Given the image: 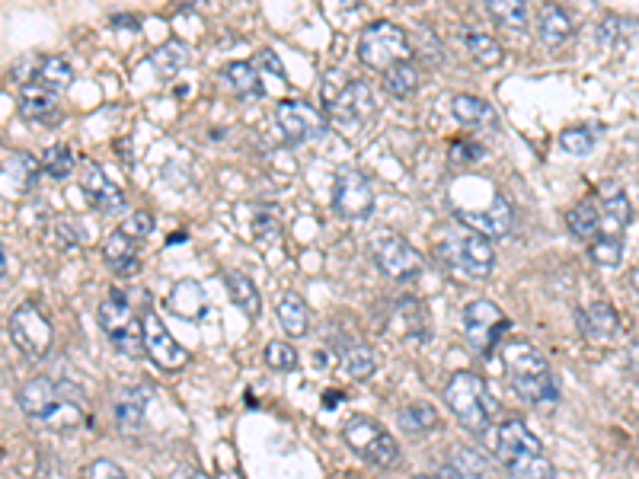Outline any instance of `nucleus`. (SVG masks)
<instances>
[{
  "label": "nucleus",
  "mask_w": 639,
  "mask_h": 479,
  "mask_svg": "<svg viewBox=\"0 0 639 479\" xmlns=\"http://www.w3.org/2000/svg\"><path fill=\"white\" fill-rule=\"evenodd\" d=\"M371 256L378 262V269L387 278H397V282H409L422 272V256L409 240L390 234V230H381L378 237L371 240Z\"/></svg>",
  "instance_id": "10"
},
{
  "label": "nucleus",
  "mask_w": 639,
  "mask_h": 479,
  "mask_svg": "<svg viewBox=\"0 0 639 479\" xmlns=\"http://www.w3.org/2000/svg\"><path fill=\"white\" fill-rule=\"evenodd\" d=\"M451 154H454V160H480L483 147H480V144H464V141H454V144H451Z\"/></svg>",
  "instance_id": "50"
},
{
  "label": "nucleus",
  "mask_w": 639,
  "mask_h": 479,
  "mask_svg": "<svg viewBox=\"0 0 639 479\" xmlns=\"http://www.w3.org/2000/svg\"><path fill=\"white\" fill-rule=\"evenodd\" d=\"M275 122L291 144H307L326 135L323 112L317 106L304 103V99H282V103L275 106Z\"/></svg>",
  "instance_id": "12"
},
{
  "label": "nucleus",
  "mask_w": 639,
  "mask_h": 479,
  "mask_svg": "<svg viewBox=\"0 0 639 479\" xmlns=\"http://www.w3.org/2000/svg\"><path fill=\"white\" fill-rule=\"evenodd\" d=\"M103 259H106V266L128 278V275H135L141 269V256H138V240H131L125 237L122 230H112V234L103 240Z\"/></svg>",
  "instance_id": "24"
},
{
  "label": "nucleus",
  "mask_w": 639,
  "mask_h": 479,
  "mask_svg": "<svg viewBox=\"0 0 639 479\" xmlns=\"http://www.w3.org/2000/svg\"><path fill=\"white\" fill-rule=\"evenodd\" d=\"M467 52H470L473 61L480 64V68H493V64L502 61V45L493 36H486V32H470V36H467Z\"/></svg>",
  "instance_id": "40"
},
{
  "label": "nucleus",
  "mask_w": 639,
  "mask_h": 479,
  "mask_svg": "<svg viewBox=\"0 0 639 479\" xmlns=\"http://www.w3.org/2000/svg\"><path fill=\"white\" fill-rule=\"evenodd\" d=\"M451 112L457 122L473 125V128H483V131H496L499 128V115L496 109L486 103L480 96H470V93H457L451 99Z\"/></svg>",
  "instance_id": "26"
},
{
  "label": "nucleus",
  "mask_w": 639,
  "mask_h": 479,
  "mask_svg": "<svg viewBox=\"0 0 639 479\" xmlns=\"http://www.w3.org/2000/svg\"><path fill=\"white\" fill-rule=\"evenodd\" d=\"M627 371H630V377L639 384V336L630 342V349H627Z\"/></svg>",
  "instance_id": "52"
},
{
  "label": "nucleus",
  "mask_w": 639,
  "mask_h": 479,
  "mask_svg": "<svg viewBox=\"0 0 639 479\" xmlns=\"http://www.w3.org/2000/svg\"><path fill=\"white\" fill-rule=\"evenodd\" d=\"M39 167L42 163L26 154V151H4V160H0V179H4V195L7 198H20L26 192H32L39 179Z\"/></svg>",
  "instance_id": "16"
},
{
  "label": "nucleus",
  "mask_w": 639,
  "mask_h": 479,
  "mask_svg": "<svg viewBox=\"0 0 639 479\" xmlns=\"http://www.w3.org/2000/svg\"><path fill=\"white\" fill-rule=\"evenodd\" d=\"M588 256H592L595 266L604 269H614L620 266V259H624V240H608V237H598L588 243Z\"/></svg>",
  "instance_id": "41"
},
{
  "label": "nucleus",
  "mask_w": 639,
  "mask_h": 479,
  "mask_svg": "<svg viewBox=\"0 0 639 479\" xmlns=\"http://www.w3.org/2000/svg\"><path fill=\"white\" fill-rule=\"evenodd\" d=\"M342 438H346V444L358 457L371 460L374 467H397L400 448L381 422H374L368 416H355L342 428Z\"/></svg>",
  "instance_id": "8"
},
{
  "label": "nucleus",
  "mask_w": 639,
  "mask_h": 479,
  "mask_svg": "<svg viewBox=\"0 0 639 479\" xmlns=\"http://www.w3.org/2000/svg\"><path fill=\"white\" fill-rule=\"evenodd\" d=\"M384 87H387L390 96H397V99L413 96L416 87H419V71H416V64L400 61V64H393V68H387V71H384Z\"/></svg>",
  "instance_id": "37"
},
{
  "label": "nucleus",
  "mask_w": 639,
  "mask_h": 479,
  "mask_svg": "<svg viewBox=\"0 0 639 479\" xmlns=\"http://www.w3.org/2000/svg\"><path fill=\"white\" fill-rule=\"evenodd\" d=\"M333 208H336V214H342V218H349V221L371 218V211H374L371 179L358 170L339 173L336 186H333Z\"/></svg>",
  "instance_id": "14"
},
{
  "label": "nucleus",
  "mask_w": 639,
  "mask_h": 479,
  "mask_svg": "<svg viewBox=\"0 0 639 479\" xmlns=\"http://www.w3.org/2000/svg\"><path fill=\"white\" fill-rule=\"evenodd\" d=\"M560 147L572 157H588V154H592V147H595V131L585 128V125L566 128L560 135Z\"/></svg>",
  "instance_id": "42"
},
{
  "label": "nucleus",
  "mask_w": 639,
  "mask_h": 479,
  "mask_svg": "<svg viewBox=\"0 0 639 479\" xmlns=\"http://www.w3.org/2000/svg\"><path fill=\"white\" fill-rule=\"evenodd\" d=\"M141 326H144V349H147V355H151V361L157 368L183 371L192 361L189 349H183V345L170 336V329L163 326V320L157 317V310H144Z\"/></svg>",
  "instance_id": "13"
},
{
  "label": "nucleus",
  "mask_w": 639,
  "mask_h": 479,
  "mask_svg": "<svg viewBox=\"0 0 639 479\" xmlns=\"http://www.w3.org/2000/svg\"><path fill=\"white\" fill-rule=\"evenodd\" d=\"M342 371H346V377H352V381H365V377H371L374 371H378V352L371 349V345H349L346 352H342Z\"/></svg>",
  "instance_id": "34"
},
{
  "label": "nucleus",
  "mask_w": 639,
  "mask_h": 479,
  "mask_svg": "<svg viewBox=\"0 0 639 479\" xmlns=\"http://www.w3.org/2000/svg\"><path fill=\"white\" fill-rule=\"evenodd\" d=\"M151 400H154L151 384H135V387H125V390L116 393L112 406H116V422H119L122 432H128V435L141 432L144 412H147V406H151Z\"/></svg>",
  "instance_id": "20"
},
{
  "label": "nucleus",
  "mask_w": 639,
  "mask_h": 479,
  "mask_svg": "<svg viewBox=\"0 0 639 479\" xmlns=\"http://www.w3.org/2000/svg\"><path fill=\"white\" fill-rule=\"evenodd\" d=\"M502 361H505V371H509L515 393L524 403L540 406V403L556 400V384H553L547 358L540 355L531 342L509 339L502 345Z\"/></svg>",
  "instance_id": "2"
},
{
  "label": "nucleus",
  "mask_w": 639,
  "mask_h": 479,
  "mask_svg": "<svg viewBox=\"0 0 639 479\" xmlns=\"http://www.w3.org/2000/svg\"><path fill=\"white\" fill-rule=\"evenodd\" d=\"M403 425H406V428H435V425H438V416H435L432 406L416 403V406H409V409L403 412Z\"/></svg>",
  "instance_id": "47"
},
{
  "label": "nucleus",
  "mask_w": 639,
  "mask_h": 479,
  "mask_svg": "<svg viewBox=\"0 0 639 479\" xmlns=\"http://www.w3.org/2000/svg\"><path fill=\"white\" fill-rule=\"evenodd\" d=\"M227 294H231V301L247 313L250 320H256L259 313H262V297H259V288L253 285V278L250 275H243V272H227Z\"/></svg>",
  "instance_id": "30"
},
{
  "label": "nucleus",
  "mask_w": 639,
  "mask_h": 479,
  "mask_svg": "<svg viewBox=\"0 0 639 479\" xmlns=\"http://www.w3.org/2000/svg\"><path fill=\"white\" fill-rule=\"evenodd\" d=\"M435 256L441 259L454 278L461 282H473V278H486L496 266V250L493 240L477 234V230H454V234H445L435 243Z\"/></svg>",
  "instance_id": "3"
},
{
  "label": "nucleus",
  "mask_w": 639,
  "mask_h": 479,
  "mask_svg": "<svg viewBox=\"0 0 639 479\" xmlns=\"http://www.w3.org/2000/svg\"><path fill=\"white\" fill-rule=\"evenodd\" d=\"M84 479H128V473L119 464H112V460L96 457V460H90V467L84 470Z\"/></svg>",
  "instance_id": "48"
},
{
  "label": "nucleus",
  "mask_w": 639,
  "mask_h": 479,
  "mask_svg": "<svg viewBox=\"0 0 639 479\" xmlns=\"http://www.w3.org/2000/svg\"><path fill=\"white\" fill-rule=\"evenodd\" d=\"M189 64V48L186 42H179V39H170L167 45H160L157 52L151 55V68L157 71L160 80H173L179 71H183Z\"/></svg>",
  "instance_id": "31"
},
{
  "label": "nucleus",
  "mask_w": 639,
  "mask_h": 479,
  "mask_svg": "<svg viewBox=\"0 0 639 479\" xmlns=\"http://www.w3.org/2000/svg\"><path fill=\"white\" fill-rule=\"evenodd\" d=\"M167 310L179 320H202L208 313V294L195 278H183L167 294Z\"/></svg>",
  "instance_id": "22"
},
{
  "label": "nucleus",
  "mask_w": 639,
  "mask_h": 479,
  "mask_svg": "<svg viewBox=\"0 0 639 479\" xmlns=\"http://www.w3.org/2000/svg\"><path fill=\"white\" fill-rule=\"evenodd\" d=\"M461 323H464V336L470 342L473 352L489 355L499 345L502 333L509 329V317L499 310V304L486 301V297H477V301H470L461 313Z\"/></svg>",
  "instance_id": "9"
},
{
  "label": "nucleus",
  "mask_w": 639,
  "mask_h": 479,
  "mask_svg": "<svg viewBox=\"0 0 639 479\" xmlns=\"http://www.w3.org/2000/svg\"><path fill=\"white\" fill-rule=\"evenodd\" d=\"M96 317H100V326L109 333L116 352H122L125 358H141V352H147L144 349V326H141L135 307L128 304V297L122 291L112 288V294L100 304V310H96Z\"/></svg>",
  "instance_id": "6"
},
{
  "label": "nucleus",
  "mask_w": 639,
  "mask_h": 479,
  "mask_svg": "<svg viewBox=\"0 0 639 479\" xmlns=\"http://www.w3.org/2000/svg\"><path fill=\"white\" fill-rule=\"evenodd\" d=\"M441 479H486V460L467 444H454L441 464Z\"/></svg>",
  "instance_id": "27"
},
{
  "label": "nucleus",
  "mask_w": 639,
  "mask_h": 479,
  "mask_svg": "<svg viewBox=\"0 0 639 479\" xmlns=\"http://www.w3.org/2000/svg\"><path fill=\"white\" fill-rule=\"evenodd\" d=\"M579 329L592 339V342H608L617 336L620 320H617V310L604 301L588 304L585 310H579Z\"/></svg>",
  "instance_id": "25"
},
{
  "label": "nucleus",
  "mask_w": 639,
  "mask_h": 479,
  "mask_svg": "<svg viewBox=\"0 0 639 479\" xmlns=\"http://www.w3.org/2000/svg\"><path fill=\"white\" fill-rule=\"evenodd\" d=\"M409 55V36L406 29H400L397 23L390 20H378L362 29L358 36V58L362 64H368L371 71H387L393 64L406 61Z\"/></svg>",
  "instance_id": "7"
},
{
  "label": "nucleus",
  "mask_w": 639,
  "mask_h": 479,
  "mask_svg": "<svg viewBox=\"0 0 639 479\" xmlns=\"http://www.w3.org/2000/svg\"><path fill=\"white\" fill-rule=\"evenodd\" d=\"M253 68H256V71H262V74H269V71H272V77L278 80V84H288V80H285L282 61H278V55H275V52H269V48H266V52H259V55H256Z\"/></svg>",
  "instance_id": "49"
},
{
  "label": "nucleus",
  "mask_w": 639,
  "mask_h": 479,
  "mask_svg": "<svg viewBox=\"0 0 639 479\" xmlns=\"http://www.w3.org/2000/svg\"><path fill=\"white\" fill-rule=\"evenodd\" d=\"M16 403L32 422H39L55 432H74L87 419L84 393L74 390V384H55L52 377H32L16 393Z\"/></svg>",
  "instance_id": "1"
},
{
  "label": "nucleus",
  "mask_w": 639,
  "mask_h": 479,
  "mask_svg": "<svg viewBox=\"0 0 639 479\" xmlns=\"http://www.w3.org/2000/svg\"><path fill=\"white\" fill-rule=\"evenodd\" d=\"M320 99H323L326 112H330L339 125H349V128L365 125L374 115V109H378L374 90L365 84V80L346 77L342 71H326Z\"/></svg>",
  "instance_id": "5"
},
{
  "label": "nucleus",
  "mask_w": 639,
  "mask_h": 479,
  "mask_svg": "<svg viewBox=\"0 0 639 479\" xmlns=\"http://www.w3.org/2000/svg\"><path fill=\"white\" fill-rule=\"evenodd\" d=\"M630 285H633V291H636V297H639V266L630 272Z\"/></svg>",
  "instance_id": "56"
},
{
  "label": "nucleus",
  "mask_w": 639,
  "mask_h": 479,
  "mask_svg": "<svg viewBox=\"0 0 639 479\" xmlns=\"http://www.w3.org/2000/svg\"><path fill=\"white\" fill-rule=\"evenodd\" d=\"M71 80H74V71H71L68 61L58 58V55H42L39 71H36V84L39 87L52 90V93H61V90L71 87Z\"/></svg>",
  "instance_id": "33"
},
{
  "label": "nucleus",
  "mask_w": 639,
  "mask_h": 479,
  "mask_svg": "<svg viewBox=\"0 0 639 479\" xmlns=\"http://www.w3.org/2000/svg\"><path fill=\"white\" fill-rule=\"evenodd\" d=\"M128 147H131V141H128V138H122V141H119V151H122L125 167H131V151H128Z\"/></svg>",
  "instance_id": "54"
},
{
  "label": "nucleus",
  "mask_w": 639,
  "mask_h": 479,
  "mask_svg": "<svg viewBox=\"0 0 639 479\" xmlns=\"http://www.w3.org/2000/svg\"><path fill=\"white\" fill-rule=\"evenodd\" d=\"M496 457H499V464H512V460L524 457V454H544V448H540V438H534V432L524 422L518 419H509V422H502L499 425V432H496Z\"/></svg>",
  "instance_id": "17"
},
{
  "label": "nucleus",
  "mask_w": 639,
  "mask_h": 479,
  "mask_svg": "<svg viewBox=\"0 0 639 479\" xmlns=\"http://www.w3.org/2000/svg\"><path fill=\"white\" fill-rule=\"evenodd\" d=\"M566 224H569L572 237L592 240V237H598V227H601V208H595V202H579L576 208H569Z\"/></svg>",
  "instance_id": "36"
},
{
  "label": "nucleus",
  "mask_w": 639,
  "mask_h": 479,
  "mask_svg": "<svg viewBox=\"0 0 639 479\" xmlns=\"http://www.w3.org/2000/svg\"><path fill=\"white\" fill-rule=\"evenodd\" d=\"M630 26H636L633 20H624V16H604V20L598 23V42L601 45H611V48H617V45H624V29H630Z\"/></svg>",
  "instance_id": "45"
},
{
  "label": "nucleus",
  "mask_w": 639,
  "mask_h": 479,
  "mask_svg": "<svg viewBox=\"0 0 639 479\" xmlns=\"http://www.w3.org/2000/svg\"><path fill=\"white\" fill-rule=\"evenodd\" d=\"M633 221V205L630 198L620 192V189H608L601 202V227H598V237H608V240H624V230ZM595 237V240H598Z\"/></svg>",
  "instance_id": "23"
},
{
  "label": "nucleus",
  "mask_w": 639,
  "mask_h": 479,
  "mask_svg": "<svg viewBox=\"0 0 639 479\" xmlns=\"http://www.w3.org/2000/svg\"><path fill=\"white\" fill-rule=\"evenodd\" d=\"M122 234L125 237H131V240H147V237H151L154 234V214H147V211H131L128 214V218L122 221Z\"/></svg>",
  "instance_id": "46"
},
{
  "label": "nucleus",
  "mask_w": 639,
  "mask_h": 479,
  "mask_svg": "<svg viewBox=\"0 0 639 479\" xmlns=\"http://www.w3.org/2000/svg\"><path fill=\"white\" fill-rule=\"evenodd\" d=\"M505 473L512 479H556V470L544 454H524L512 464H505Z\"/></svg>",
  "instance_id": "38"
},
{
  "label": "nucleus",
  "mask_w": 639,
  "mask_h": 479,
  "mask_svg": "<svg viewBox=\"0 0 639 479\" xmlns=\"http://www.w3.org/2000/svg\"><path fill=\"white\" fill-rule=\"evenodd\" d=\"M572 36V20L563 7H544L537 13V39L544 45H560Z\"/></svg>",
  "instance_id": "29"
},
{
  "label": "nucleus",
  "mask_w": 639,
  "mask_h": 479,
  "mask_svg": "<svg viewBox=\"0 0 639 479\" xmlns=\"http://www.w3.org/2000/svg\"><path fill=\"white\" fill-rule=\"evenodd\" d=\"M445 403L451 409V416L461 422L467 432H483L499 412L496 396L489 393L483 377H477L473 371H457L448 377Z\"/></svg>",
  "instance_id": "4"
},
{
  "label": "nucleus",
  "mask_w": 639,
  "mask_h": 479,
  "mask_svg": "<svg viewBox=\"0 0 639 479\" xmlns=\"http://www.w3.org/2000/svg\"><path fill=\"white\" fill-rule=\"evenodd\" d=\"M262 358H266V365L272 371H294L298 368V352H294L288 342H269Z\"/></svg>",
  "instance_id": "44"
},
{
  "label": "nucleus",
  "mask_w": 639,
  "mask_h": 479,
  "mask_svg": "<svg viewBox=\"0 0 639 479\" xmlns=\"http://www.w3.org/2000/svg\"><path fill=\"white\" fill-rule=\"evenodd\" d=\"M4 282H10V250H4Z\"/></svg>",
  "instance_id": "57"
},
{
  "label": "nucleus",
  "mask_w": 639,
  "mask_h": 479,
  "mask_svg": "<svg viewBox=\"0 0 639 479\" xmlns=\"http://www.w3.org/2000/svg\"><path fill=\"white\" fill-rule=\"evenodd\" d=\"M170 479H211V476L199 467H179Z\"/></svg>",
  "instance_id": "53"
},
{
  "label": "nucleus",
  "mask_w": 639,
  "mask_h": 479,
  "mask_svg": "<svg viewBox=\"0 0 639 479\" xmlns=\"http://www.w3.org/2000/svg\"><path fill=\"white\" fill-rule=\"evenodd\" d=\"M224 80H227V87H231L243 99H256V96L266 93V87H262V80H259V71L247 61H231V64H227Z\"/></svg>",
  "instance_id": "32"
},
{
  "label": "nucleus",
  "mask_w": 639,
  "mask_h": 479,
  "mask_svg": "<svg viewBox=\"0 0 639 479\" xmlns=\"http://www.w3.org/2000/svg\"><path fill=\"white\" fill-rule=\"evenodd\" d=\"M416 479H441V476H416Z\"/></svg>",
  "instance_id": "58"
},
{
  "label": "nucleus",
  "mask_w": 639,
  "mask_h": 479,
  "mask_svg": "<svg viewBox=\"0 0 639 479\" xmlns=\"http://www.w3.org/2000/svg\"><path fill=\"white\" fill-rule=\"evenodd\" d=\"M486 10L499 23V29H509V32L528 29L531 13H528V4H524V0H489Z\"/></svg>",
  "instance_id": "35"
},
{
  "label": "nucleus",
  "mask_w": 639,
  "mask_h": 479,
  "mask_svg": "<svg viewBox=\"0 0 639 479\" xmlns=\"http://www.w3.org/2000/svg\"><path fill=\"white\" fill-rule=\"evenodd\" d=\"M457 221H461L467 230H477V234L483 237H505L512 230V205L505 202V198L496 192L493 202H489V208H473V211H454Z\"/></svg>",
  "instance_id": "15"
},
{
  "label": "nucleus",
  "mask_w": 639,
  "mask_h": 479,
  "mask_svg": "<svg viewBox=\"0 0 639 479\" xmlns=\"http://www.w3.org/2000/svg\"><path fill=\"white\" fill-rule=\"evenodd\" d=\"M275 313H278V323H282V329H285L288 336H294V339L307 336V329H310V310H307L304 297H301L298 291H285L282 297H278Z\"/></svg>",
  "instance_id": "28"
},
{
  "label": "nucleus",
  "mask_w": 639,
  "mask_h": 479,
  "mask_svg": "<svg viewBox=\"0 0 639 479\" xmlns=\"http://www.w3.org/2000/svg\"><path fill=\"white\" fill-rule=\"evenodd\" d=\"M42 173H48L52 179H68L74 173V154L68 144H48L42 151Z\"/></svg>",
  "instance_id": "39"
},
{
  "label": "nucleus",
  "mask_w": 639,
  "mask_h": 479,
  "mask_svg": "<svg viewBox=\"0 0 639 479\" xmlns=\"http://www.w3.org/2000/svg\"><path fill=\"white\" fill-rule=\"evenodd\" d=\"M7 329H10L13 342L32 358H42L48 349H52L55 329H52V323H48V317L36 304H20V307H16L10 313Z\"/></svg>",
  "instance_id": "11"
},
{
  "label": "nucleus",
  "mask_w": 639,
  "mask_h": 479,
  "mask_svg": "<svg viewBox=\"0 0 639 479\" xmlns=\"http://www.w3.org/2000/svg\"><path fill=\"white\" fill-rule=\"evenodd\" d=\"M80 189H84V195L100 211H122L125 208V192L116 183H109V176L103 173V167L96 160H87L84 170H80Z\"/></svg>",
  "instance_id": "19"
},
{
  "label": "nucleus",
  "mask_w": 639,
  "mask_h": 479,
  "mask_svg": "<svg viewBox=\"0 0 639 479\" xmlns=\"http://www.w3.org/2000/svg\"><path fill=\"white\" fill-rule=\"evenodd\" d=\"M387 329L400 339H422L429 342V323H425V307L416 297H397L387 310Z\"/></svg>",
  "instance_id": "18"
},
{
  "label": "nucleus",
  "mask_w": 639,
  "mask_h": 479,
  "mask_svg": "<svg viewBox=\"0 0 639 479\" xmlns=\"http://www.w3.org/2000/svg\"><path fill=\"white\" fill-rule=\"evenodd\" d=\"M253 230H256V243H266V240H269V237H266V230L275 237V234H278V224H275L272 218H266V214H262V218L256 221V227H253ZM269 243H272V240H269Z\"/></svg>",
  "instance_id": "51"
},
{
  "label": "nucleus",
  "mask_w": 639,
  "mask_h": 479,
  "mask_svg": "<svg viewBox=\"0 0 639 479\" xmlns=\"http://www.w3.org/2000/svg\"><path fill=\"white\" fill-rule=\"evenodd\" d=\"M20 115L32 125H55L61 119V106H58V93L45 90L39 84H26L20 87Z\"/></svg>",
  "instance_id": "21"
},
{
  "label": "nucleus",
  "mask_w": 639,
  "mask_h": 479,
  "mask_svg": "<svg viewBox=\"0 0 639 479\" xmlns=\"http://www.w3.org/2000/svg\"><path fill=\"white\" fill-rule=\"evenodd\" d=\"M112 23L116 26H138V20H131V16H112Z\"/></svg>",
  "instance_id": "55"
},
{
  "label": "nucleus",
  "mask_w": 639,
  "mask_h": 479,
  "mask_svg": "<svg viewBox=\"0 0 639 479\" xmlns=\"http://www.w3.org/2000/svg\"><path fill=\"white\" fill-rule=\"evenodd\" d=\"M409 36V52H413L416 58H422L425 64H438L441 58V42L432 36V29H416V32H406Z\"/></svg>",
  "instance_id": "43"
}]
</instances>
